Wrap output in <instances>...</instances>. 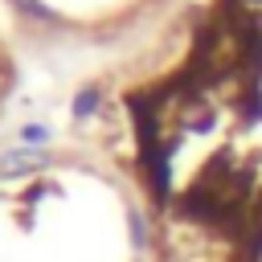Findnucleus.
I'll return each mask as SVG.
<instances>
[{
    "label": "nucleus",
    "mask_w": 262,
    "mask_h": 262,
    "mask_svg": "<svg viewBox=\"0 0 262 262\" xmlns=\"http://www.w3.org/2000/svg\"><path fill=\"white\" fill-rule=\"evenodd\" d=\"M41 168H49V151L45 147H8V151H0V176L4 180H12V176H29V172H41Z\"/></svg>",
    "instance_id": "1"
},
{
    "label": "nucleus",
    "mask_w": 262,
    "mask_h": 262,
    "mask_svg": "<svg viewBox=\"0 0 262 262\" xmlns=\"http://www.w3.org/2000/svg\"><path fill=\"white\" fill-rule=\"evenodd\" d=\"M98 98H102L98 86H82V90L74 94V102H70V115H74V119H90V115L98 111Z\"/></svg>",
    "instance_id": "2"
},
{
    "label": "nucleus",
    "mask_w": 262,
    "mask_h": 262,
    "mask_svg": "<svg viewBox=\"0 0 262 262\" xmlns=\"http://www.w3.org/2000/svg\"><path fill=\"white\" fill-rule=\"evenodd\" d=\"M127 229H131V246H135V250H147V242H151V225H147V217H143L139 209L127 213Z\"/></svg>",
    "instance_id": "3"
},
{
    "label": "nucleus",
    "mask_w": 262,
    "mask_h": 262,
    "mask_svg": "<svg viewBox=\"0 0 262 262\" xmlns=\"http://www.w3.org/2000/svg\"><path fill=\"white\" fill-rule=\"evenodd\" d=\"M20 143L25 147H45L49 143V127L45 123H25L20 127Z\"/></svg>",
    "instance_id": "4"
},
{
    "label": "nucleus",
    "mask_w": 262,
    "mask_h": 262,
    "mask_svg": "<svg viewBox=\"0 0 262 262\" xmlns=\"http://www.w3.org/2000/svg\"><path fill=\"white\" fill-rule=\"evenodd\" d=\"M12 4H16L25 16H33V20H53V12H49L45 4H37V0H12Z\"/></svg>",
    "instance_id": "5"
}]
</instances>
